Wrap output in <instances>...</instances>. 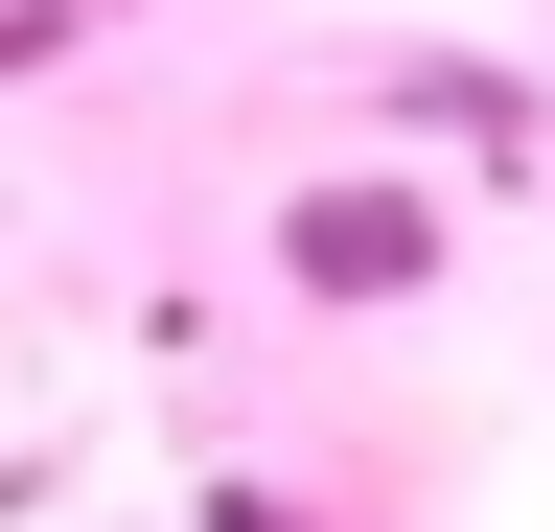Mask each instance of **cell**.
Segmentation results:
<instances>
[{"label": "cell", "mask_w": 555, "mask_h": 532, "mask_svg": "<svg viewBox=\"0 0 555 532\" xmlns=\"http://www.w3.org/2000/svg\"><path fill=\"white\" fill-rule=\"evenodd\" d=\"M301 278L324 301H393L416 278V209H393V185H324V209H301Z\"/></svg>", "instance_id": "obj_1"}, {"label": "cell", "mask_w": 555, "mask_h": 532, "mask_svg": "<svg viewBox=\"0 0 555 532\" xmlns=\"http://www.w3.org/2000/svg\"><path fill=\"white\" fill-rule=\"evenodd\" d=\"M208 532H301V509H255V486H232V509H208Z\"/></svg>", "instance_id": "obj_2"}]
</instances>
